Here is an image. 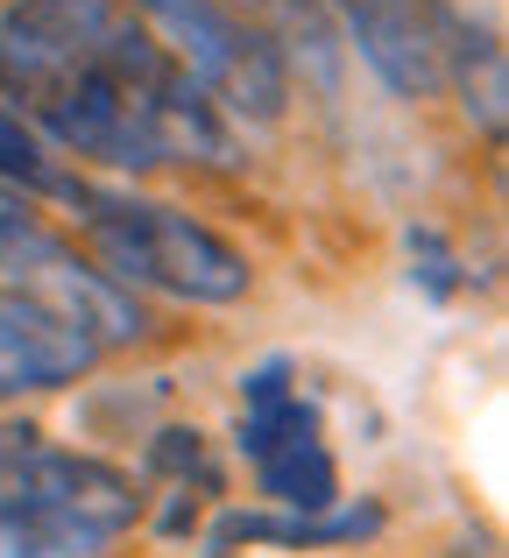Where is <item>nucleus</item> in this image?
Wrapping results in <instances>:
<instances>
[{
    "label": "nucleus",
    "instance_id": "nucleus-3",
    "mask_svg": "<svg viewBox=\"0 0 509 558\" xmlns=\"http://www.w3.org/2000/svg\"><path fill=\"white\" fill-rule=\"evenodd\" d=\"M135 8L149 14V36L192 71L198 93L227 121H283L290 71H283V50L255 22L227 14L220 0H135Z\"/></svg>",
    "mask_w": 509,
    "mask_h": 558
},
{
    "label": "nucleus",
    "instance_id": "nucleus-7",
    "mask_svg": "<svg viewBox=\"0 0 509 558\" xmlns=\"http://www.w3.org/2000/svg\"><path fill=\"white\" fill-rule=\"evenodd\" d=\"M383 531V509L375 502H332V509H283V517H249V509H234V517H220L213 523V551H241V545H283V551H298V545H361V537H375Z\"/></svg>",
    "mask_w": 509,
    "mask_h": 558
},
{
    "label": "nucleus",
    "instance_id": "nucleus-6",
    "mask_svg": "<svg viewBox=\"0 0 509 558\" xmlns=\"http://www.w3.org/2000/svg\"><path fill=\"white\" fill-rule=\"evenodd\" d=\"M99 361V347L85 340L71 318H57L50 304H36L28 290L0 283V403L28 389H64Z\"/></svg>",
    "mask_w": 509,
    "mask_h": 558
},
{
    "label": "nucleus",
    "instance_id": "nucleus-10",
    "mask_svg": "<svg viewBox=\"0 0 509 558\" xmlns=\"http://www.w3.org/2000/svg\"><path fill=\"white\" fill-rule=\"evenodd\" d=\"M113 537L85 531V523H64L50 509H14L0 502V558H107Z\"/></svg>",
    "mask_w": 509,
    "mask_h": 558
},
{
    "label": "nucleus",
    "instance_id": "nucleus-11",
    "mask_svg": "<svg viewBox=\"0 0 509 558\" xmlns=\"http://www.w3.org/2000/svg\"><path fill=\"white\" fill-rule=\"evenodd\" d=\"M0 184L22 191V198H64V205L78 198V178H71V170L43 149L36 128H22L8 107H0Z\"/></svg>",
    "mask_w": 509,
    "mask_h": 558
},
{
    "label": "nucleus",
    "instance_id": "nucleus-12",
    "mask_svg": "<svg viewBox=\"0 0 509 558\" xmlns=\"http://www.w3.org/2000/svg\"><path fill=\"white\" fill-rule=\"evenodd\" d=\"M43 233H50V227L36 219V198H22V191L0 184V283L22 269V255L43 241Z\"/></svg>",
    "mask_w": 509,
    "mask_h": 558
},
{
    "label": "nucleus",
    "instance_id": "nucleus-13",
    "mask_svg": "<svg viewBox=\"0 0 509 558\" xmlns=\"http://www.w3.org/2000/svg\"><path fill=\"white\" fill-rule=\"evenodd\" d=\"M411 262H417V283H425L432 298H453L460 290V262L432 227H411Z\"/></svg>",
    "mask_w": 509,
    "mask_h": 558
},
{
    "label": "nucleus",
    "instance_id": "nucleus-8",
    "mask_svg": "<svg viewBox=\"0 0 509 558\" xmlns=\"http://www.w3.org/2000/svg\"><path fill=\"white\" fill-rule=\"evenodd\" d=\"M432 36H439V71L453 64L460 78V107L468 121L482 128L488 142H502V99H509V78H502V43L488 28H468L460 14L432 8Z\"/></svg>",
    "mask_w": 509,
    "mask_h": 558
},
{
    "label": "nucleus",
    "instance_id": "nucleus-2",
    "mask_svg": "<svg viewBox=\"0 0 509 558\" xmlns=\"http://www.w3.org/2000/svg\"><path fill=\"white\" fill-rule=\"evenodd\" d=\"M85 213V241H93L99 269L121 290H163L184 304H234L249 298V255L234 241H220L213 227H198L192 213L156 198H128V191H93L78 184L71 198Z\"/></svg>",
    "mask_w": 509,
    "mask_h": 558
},
{
    "label": "nucleus",
    "instance_id": "nucleus-9",
    "mask_svg": "<svg viewBox=\"0 0 509 558\" xmlns=\"http://www.w3.org/2000/svg\"><path fill=\"white\" fill-rule=\"evenodd\" d=\"M149 466L170 481L163 531L184 537V531H192V517H198V502H206V495H220V466H213V452H206V438H198V432H156Z\"/></svg>",
    "mask_w": 509,
    "mask_h": 558
},
{
    "label": "nucleus",
    "instance_id": "nucleus-4",
    "mask_svg": "<svg viewBox=\"0 0 509 558\" xmlns=\"http://www.w3.org/2000/svg\"><path fill=\"white\" fill-rule=\"evenodd\" d=\"M241 452H249L262 495L276 509H332L340 502V466L326 452L318 410L304 403L298 368L283 354L241 375Z\"/></svg>",
    "mask_w": 509,
    "mask_h": 558
},
{
    "label": "nucleus",
    "instance_id": "nucleus-14",
    "mask_svg": "<svg viewBox=\"0 0 509 558\" xmlns=\"http://www.w3.org/2000/svg\"><path fill=\"white\" fill-rule=\"evenodd\" d=\"M220 8H227V14H241V22H249V14H276L283 28H304V36H318L312 0H220Z\"/></svg>",
    "mask_w": 509,
    "mask_h": 558
},
{
    "label": "nucleus",
    "instance_id": "nucleus-15",
    "mask_svg": "<svg viewBox=\"0 0 509 558\" xmlns=\"http://www.w3.org/2000/svg\"><path fill=\"white\" fill-rule=\"evenodd\" d=\"M28 446H36V432H28V424H0V474H8Z\"/></svg>",
    "mask_w": 509,
    "mask_h": 558
},
{
    "label": "nucleus",
    "instance_id": "nucleus-5",
    "mask_svg": "<svg viewBox=\"0 0 509 558\" xmlns=\"http://www.w3.org/2000/svg\"><path fill=\"white\" fill-rule=\"evenodd\" d=\"M347 22L354 50L397 99H432L439 93V36H432V0H332Z\"/></svg>",
    "mask_w": 509,
    "mask_h": 558
},
{
    "label": "nucleus",
    "instance_id": "nucleus-1",
    "mask_svg": "<svg viewBox=\"0 0 509 558\" xmlns=\"http://www.w3.org/2000/svg\"><path fill=\"white\" fill-rule=\"evenodd\" d=\"M0 93L22 128L107 170H234V121L121 0H8Z\"/></svg>",
    "mask_w": 509,
    "mask_h": 558
}]
</instances>
